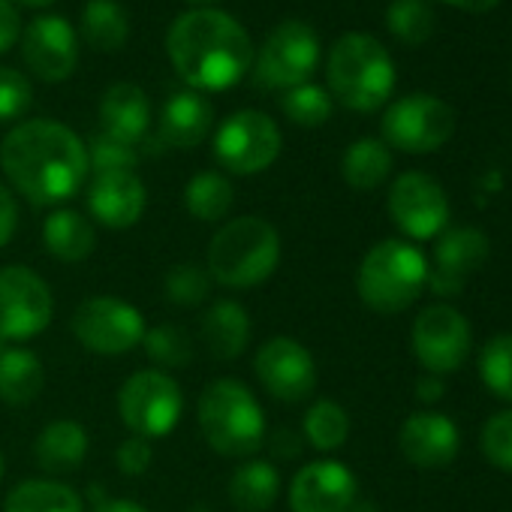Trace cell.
<instances>
[{"label": "cell", "mask_w": 512, "mask_h": 512, "mask_svg": "<svg viewBox=\"0 0 512 512\" xmlns=\"http://www.w3.org/2000/svg\"><path fill=\"white\" fill-rule=\"evenodd\" d=\"M0 169L34 205H61L79 193L88 175L85 142L61 121H25L0 142Z\"/></svg>", "instance_id": "1"}, {"label": "cell", "mask_w": 512, "mask_h": 512, "mask_svg": "<svg viewBox=\"0 0 512 512\" xmlns=\"http://www.w3.org/2000/svg\"><path fill=\"white\" fill-rule=\"evenodd\" d=\"M175 73L199 91H226L253 67L247 31L220 10H190L175 19L166 37Z\"/></svg>", "instance_id": "2"}, {"label": "cell", "mask_w": 512, "mask_h": 512, "mask_svg": "<svg viewBox=\"0 0 512 512\" xmlns=\"http://www.w3.org/2000/svg\"><path fill=\"white\" fill-rule=\"evenodd\" d=\"M278 263L281 235L269 220L256 214L223 223L208 244V275L229 290L260 287L275 275Z\"/></svg>", "instance_id": "3"}, {"label": "cell", "mask_w": 512, "mask_h": 512, "mask_svg": "<svg viewBox=\"0 0 512 512\" xmlns=\"http://www.w3.org/2000/svg\"><path fill=\"white\" fill-rule=\"evenodd\" d=\"M199 428L208 446L226 458H247L266 443V416L253 392L232 377L211 380L199 395Z\"/></svg>", "instance_id": "4"}, {"label": "cell", "mask_w": 512, "mask_h": 512, "mask_svg": "<svg viewBox=\"0 0 512 512\" xmlns=\"http://www.w3.org/2000/svg\"><path fill=\"white\" fill-rule=\"evenodd\" d=\"M329 88L353 112L380 109L395 88V64L371 34H344L329 52Z\"/></svg>", "instance_id": "5"}, {"label": "cell", "mask_w": 512, "mask_h": 512, "mask_svg": "<svg viewBox=\"0 0 512 512\" xmlns=\"http://www.w3.org/2000/svg\"><path fill=\"white\" fill-rule=\"evenodd\" d=\"M428 284V263L416 244L401 238H386L374 244L356 275L359 299L377 314L407 311Z\"/></svg>", "instance_id": "6"}, {"label": "cell", "mask_w": 512, "mask_h": 512, "mask_svg": "<svg viewBox=\"0 0 512 512\" xmlns=\"http://www.w3.org/2000/svg\"><path fill=\"white\" fill-rule=\"evenodd\" d=\"M121 422L145 440H160L175 431L184 413L181 386L157 368L136 371L118 392Z\"/></svg>", "instance_id": "7"}, {"label": "cell", "mask_w": 512, "mask_h": 512, "mask_svg": "<svg viewBox=\"0 0 512 512\" xmlns=\"http://www.w3.org/2000/svg\"><path fill=\"white\" fill-rule=\"evenodd\" d=\"M320 64V37L305 22H281L253 61V79L263 91H290L305 85Z\"/></svg>", "instance_id": "8"}, {"label": "cell", "mask_w": 512, "mask_h": 512, "mask_svg": "<svg viewBox=\"0 0 512 512\" xmlns=\"http://www.w3.org/2000/svg\"><path fill=\"white\" fill-rule=\"evenodd\" d=\"M281 130L278 124L256 109H241L229 115L214 133V157L226 172L256 175L269 169L281 154Z\"/></svg>", "instance_id": "9"}, {"label": "cell", "mask_w": 512, "mask_h": 512, "mask_svg": "<svg viewBox=\"0 0 512 512\" xmlns=\"http://www.w3.org/2000/svg\"><path fill=\"white\" fill-rule=\"evenodd\" d=\"M455 133V112L431 94H410L383 115V139L407 154H431Z\"/></svg>", "instance_id": "10"}, {"label": "cell", "mask_w": 512, "mask_h": 512, "mask_svg": "<svg viewBox=\"0 0 512 512\" xmlns=\"http://www.w3.org/2000/svg\"><path fill=\"white\" fill-rule=\"evenodd\" d=\"M73 335L76 341L100 356H121L142 344L145 320L142 314L115 296H94L85 299L73 314Z\"/></svg>", "instance_id": "11"}, {"label": "cell", "mask_w": 512, "mask_h": 512, "mask_svg": "<svg viewBox=\"0 0 512 512\" xmlns=\"http://www.w3.org/2000/svg\"><path fill=\"white\" fill-rule=\"evenodd\" d=\"M55 314L49 284L28 266L0 269V335L7 341H28L46 332Z\"/></svg>", "instance_id": "12"}, {"label": "cell", "mask_w": 512, "mask_h": 512, "mask_svg": "<svg viewBox=\"0 0 512 512\" xmlns=\"http://www.w3.org/2000/svg\"><path fill=\"white\" fill-rule=\"evenodd\" d=\"M413 353L428 374H452L470 356V326L452 305H428L413 323Z\"/></svg>", "instance_id": "13"}, {"label": "cell", "mask_w": 512, "mask_h": 512, "mask_svg": "<svg viewBox=\"0 0 512 512\" xmlns=\"http://www.w3.org/2000/svg\"><path fill=\"white\" fill-rule=\"evenodd\" d=\"M389 214L407 238L428 241L446 229L449 199L437 178L425 172H404L389 190Z\"/></svg>", "instance_id": "14"}, {"label": "cell", "mask_w": 512, "mask_h": 512, "mask_svg": "<svg viewBox=\"0 0 512 512\" xmlns=\"http://www.w3.org/2000/svg\"><path fill=\"white\" fill-rule=\"evenodd\" d=\"M253 368H256V377H260L263 389L272 398L287 401V404L305 401L317 386V362H314L311 350L287 335L266 341L260 347V353H256Z\"/></svg>", "instance_id": "15"}, {"label": "cell", "mask_w": 512, "mask_h": 512, "mask_svg": "<svg viewBox=\"0 0 512 512\" xmlns=\"http://www.w3.org/2000/svg\"><path fill=\"white\" fill-rule=\"evenodd\" d=\"M488 235L473 226L443 229L434 244V269H428V284L437 296H455L488 260Z\"/></svg>", "instance_id": "16"}, {"label": "cell", "mask_w": 512, "mask_h": 512, "mask_svg": "<svg viewBox=\"0 0 512 512\" xmlns=\"http://www.w3.org/2000/svg\"><path fill=\"white\" fill-rule=\"evenodd\" d=\"M22 58L43 82H64L79 64L76 31L61 16H37L22 37Z\"/></svg>", "instance_id": "17"}, {"label": "cell", "mask_w": 512, "mask_h": 512, "mask_svg": "<svg viewBox=\"0 0 512 512\" xmlns=\"http://www.w3.org/2000/svg\"><path fill=\"white\" fill-rule=\"evenodd\" d=\"M356 473L341 461H311L290 485L293 512H347L356 503Z\"/></svg>", "instance_id": "18"}, {"label": "cell", "mask_w": 512, "mask_h": 512, "mask_svg": "<svg viewBox=\"0 0 512 512\" xmlns=\"http://www.w3.org/2000/svg\"><path fill=\"white\" fill-rule=\"evenodd\" d=\"M398 446L413 467L440 470L455 461L461 437H458V425L449 416L425 410L404 419L398 431Z\"/></svg>", "instance_id": "19"}, {"label": "cell", "mask_w": 512, "mask_h": 512, "mask_svg": "<svg viewBox=\"0 0 512 512\" xmlns=\"http://www.w3.org/2000/svg\"><path fill=\"white\" fill-rule=\"evenodd\" d=\"M148 193L136 172H97L88 187V208L106 229H130L145 214Z\"/></svg>", "instance_id": "20"}, {"label": "cell", "mask_w": 512, "mask_h": 512, "mask_svg": "<svg viewBox=\"0 0 512 512\" xmlns=\"http://www.w3.org/2000/svg\"><path fill=\"white\" fill-rule=\"evenodd\" d=\"M100 121H103V133H109L121 142L139 145L151 124V103L139 85L118 82L103 94Z\"/></svg>", "instance_id": "21"}, {"label": "cell", "mask_w": 512, "mask_h": 512, "mask_svg": "<svg viewBox=\"0 0 512 512\" xmlns=\"http://www.w3.org/2000/svg\"><path fill=\"white\" fill-rule=\"evenodd\" d=\"M214 124L211 103L196 91H178L166 100L160 115V139L172 148L199 145Z\"/></svg>", "instance_id": "22"}, {"label": "cell", "mask_w": 512, "mask_h": 512, "mask_svg": "<svg viewBox=\"0 0 512 512\" xmlns=\"http://www.w3.org/2000/svg\"><path fill=\"white\" fill-rule=\"evenodd\" d=\"M199 335L214 359L232 362L244 353V347L250 341V317L238 302L220 299L205 311V317L199 323Z\"/></svg>", "instance_id": "23"}, {"label": "cell", "mask_w": 512, "mask_h": 512, "mask_svg": "<svg viewBox=\"0 0 512 512\" xmlns=\"http://www.w3.org/2000/svg\"><path fill=\"white\" fill-rule=\"evenodd\" d=\"M85 455H88V431L73 419L49 422L34 443V458L46 473H73L82 467Z\"/></svg>", "instance_id": "24"}, {"label": "cell", "mask_w": 512, "mask_h": 512, "mask_svg": "<svg viewBox=\"0 0 512 512\" xmlns=\"http://www.w3.org/2000/svg\"><path fill=\"white\" fill-rule=\"evenodd\" d=\"M43 244L61 263H82L94 253L97 232L85 214L73 208H58L43 223Z\"/></svg>", "instance_id": "25"}, {"label": "cell", "mask_w": 512, "mask_h": 512, "mask_svg": "<svg viewBox=\"0 0 512 512\" xmlns=\"http://www.w3.org/2000/svg\"><path fill=\"white\" fill-rule=\"evenodd\" d=\"M281 494V473L269 461H244L229 479V500L238 512H269Z\"/></svg>", "instance_id": "26"}, {"label": "cell", "mask_w": 512, "mask_h": 512, "mask_svg": "<svg viewBox=\"0 0 512 512\" xmlns=\"http://www.w3.org/2000/svg\"><path fill=\"white\" fill-rule=\"evenodd\" d=\"M46 371L34 350L10 347L0 356V401L10 407H25L43 392Z\"/></svg>", "instance_id": "27"}, {"label": "cell", "mask_w": 512, "mask_h": 512, "mask_svg": "<svg viewBox=\"0 0 512 512\" xmlns=\"http://www.w3.org/2000/svg\"><path fill=\"white\" fill-rule=\"evenodd\" d=\"M4 512H85V503L64 482L25 479L7 494Z\"/></svg>", "instance_id": "28"}, {"label": "cell", "mask_w": 512, "mask_h": 512, "mask_svg": "<svg viewBox=\"0 0 512 512\" xmlns=\"http://www.w3.org/2000/svg\"><path fill=\"white\" fill-rule=\"evenodd\" d=\"M341 172L350 187L374 190L392 172V151L380 139H359L347 148V154L341 160Z\"/></svg>", "instance_id": "29"}, {"label": "cell", "mask_w": 512, "mask_h": 512, "mask_svg": "<svg viewBox=\"0 0 512 512\" xmlns=\"http://www.w3.org/2000/svg\"><path fill=\"white\" fill-rule=\"evenodd\" d=\"M235 202V193H232V184L226 175L220 172H199L187 181L184 187V205L187 211L202 220V223H217L229 214Z\"/></svg>", "instance_id": "30"}, {"label": "cell", "mask_w": 512, "mask_h": 512, "mask_svg": "<svg viewBox=\"0 0 512 512\" xmlns=\"http://www.w3.org/2000/svg\"><path fill=\"white\" fill-rule=\"evenodd\" d=\"M82 31L94 49L118 52L127 43L130 22H127V13L115 4V0H88V7L82 13Z\"/></svg>", "instance_id": "31"}, {"label": "cell", "mask_w": 512, "mask_h": 512, "mask_svg": "<svg viewBox=\"0 0 512 512\" xmlns=\"http://www.w3.org/2000/svg\"><path fill=\"white\" fill-rule=\"evenodd\" d=\"M305 437L314 449L320 452H335L347 443L350 437V416L341 404L323 398L317 404H311V410L305 413Z\"/></svg>", "instance_id": "32"}, {"label": "cell", "mask_w": 512, "mask_h": 512, "mask_svg": "<svg viewBox=\"0 0 512 512\" xmlns=\"http://www.w3.org/2000/svg\"><path fill=\"white\" fill-rule=\"evenodd\" d=\"M386 25L401 43L422 46L434 31V13L425 0H392L386 10Z\"/></svg>", "instance_id": "33"}, {"label": "cell", "mask_w": 512, "mask_h": 512, "mask_svg": "<svg viewBox=\"0 0 512 512\" xmlns=\"http://www.w3.org/2000/svg\"><path fill=\"white\" fill-rule=\"evenodd\" d=\"M479 377L491 395L512 401V335H494L479 353Z\"/></svg>", "instance_id": "34"}, {"label": "cell", "mask_w": 512, "mask_h": 512, "mask_svg": "<svg viewBox=\"0 0 512 512\" xmlns=\"http://www.w3.org/2000/svg\"><path fill=\"white\" fill-rule=\"evenodd\" d=\"M281 106H284L287 118L299 127H323L332 118V94L314 82L284 91Z\"/></svg>", "instance_id": "35"}, {"label": "cell", "mask_w": 512, "mask_h": 512, "mask_svg": "<svg viewBox=\"0 0 512 512\" xmlns=\"http://www.w3.org/2000/svg\"><path fill=\"white\" fill-rule=\"evenodd\" d=\"M145 353L160 365V368H187L193 359V341L181 326L163 323L154 329H145L142 338Z\"/></svg>", "instance_id": "36"}, {"label": "cell", "mask_w": 512, "mask_h": 512, "mask_svg": "<svg viewBox=\"0 0 512 512\" xmlns=\"http://www.w3.org/2000/svg\"><path fill=\"white\" fill-rule=\"evenodd\" d=\"M163 293L172 305L196 308L211 296V275H208V269H202L196 263H181L166 272Z\"/></svg>", "instance_id": "37"}, {"label": "cell", "mask_w": 512, "mask_h": 512, "mask_svg": "<svg viewBox=\"0 0 512 512\" xmlns=\"http://www.w3.org/2000/svg\"><path fill=\"white\" fill-rule=\"evenodd\" d=\"M88 148V166L97 172H136L139 151L130 142H121L109 133H97Z\"/></svg>", "instance_id": "38"}, {"label": "cell", "mask_w": 512, "mask_h": 512, "mask_svg": "<svg viewBox=\"0 0 512 512\" xmlns=\"http://www.w3.org/2000/svg\"><path fill=\"white\" fill-rule=\"evenodd\" d=\"M482 452L494 467L512 473V410L494 413L485 422V428H482Z\"/></svg>", "instance_id": "39"}, {"label": "cell", "mask_w": 512, "mask_h": 512, "mask_svg": "<svg viewBox=\"0 0 512 512\" xmlns=\"http://www.w3.org/2000/svg\"><path fill=\"white\" fill-rule=\"evenodd\" d=\"M34 103L31 82L10 67H0V124L22 118Z\"/></svg>", "instance_id": "40"}, {"label": "cell", "mask_w": 512, "mask_h": 512, "mask_svg": "<svg viewBox=\"0 0 512 512\" xmlns=\"http://www.w3.org/2000/svg\"><path fill=\"white\" fill-rule=\"evenodd\" d=\"M151 458H154V449H151V440L145 437H127L118 452H115V461H118V470L127 473V476H142L148 467H151Z\"/></svg>", "instance_id": "41"}, {"label": "cell", "mask_w": 512, "mask_h": 512, "mask_svg": "<svg viewBox=\"0 0 512 512\" xmlns=\"http://www.w3.org/2000/svg\"><path fill=\"white\" fill-rule=\"evenodd\" d=\"M16 226H19V205H16V196L13 190L0 181V247H7L16 235Z\"/></svg>", "instance_id": "42"}, {"label": "cell", "mask_w": 512, "mask_h": 512, "mask_svg": "<svg viewBox=\"0 0 512 512\" xmlns=\"http://www.w3.org/2000/svg\"><path fill=\"white\" fill-rule=\"evenodd\" d=\"M22 37V19L19 10L10 4V0H0V55L16 46V40Z\"/></svg>", "instance_id": "43"}, {"label": "cell", "mask_w": 512, "mask_h": 512, "mask_svg": "<svg viewBox=\"0 0 512 512\" xmlns=\"http://www.w3.org/2000/svg\"><path fill=\"white\" fill-rule=\"evenodd\" d=\"M416 398H419V401H425V404H431V401L443 398V380H440L437 374H425V377H419V383H416Z\"/></svg>", "instance_id": "44"}, {"label": "cell", "mask_w": 512, "mask_h": 512, "mask_svg": "<svg viewBox=\"0 0 512 512\" xmlns=\"http://www.w3.org/2000/svg\"><path fill=\"white\" fill-rule=\"evenodd\" d=\"M94 512H148L142 503L136 500H124V497H103L100 503H94Z\"/></svg>", "instance_id": "45"}, {"label": "cell", "mask_w": 512, "mask_h": 512, "mask_svg": "<svg viewBox=\"0 0 512 512\" xmlns=\"http://www.w3.org/2000/svg\"><path fill=\"white\" fill-rule=\"evenodd\" d=\"M446 4H452L458 10H467V13H488L491 7L500 4V0H446Z\"/></svg>", "instance_id": "46"}, {"label": "cell", "mask_w": 512, "mask_h": 512, "mask_svg": "<svg viewBox=\"0 0 512 512\" xmlns=\"http://www.w3.org/2000/svg\"><path fill=\"white\" fill-rule=\"evenodd\" d=\"M16 4H22V7H34V10H43V7H52L55 0H16Z\"/></svg>", "instance_id": "47"}, {"label": "cell", "mask_w": 512, "mask_h": 512, "mask_svg": "<svg viewBox=\"0 0 512 512\" xmlns=\"http://www.w3.org/2000/svg\"><path fill=\"white\" fill-rule=\"evenodd\" d=\"M347 512H377V506H374L371 500H362V503H353Z\"/></svg>", "instance_id": "48"}, {"label": "cell", "mask_w": 512, "mask_h": 512, "mask_svg": "<svg viewBox=\"0 0 512 512\" xmlns=\"http://www.w3.org/2000/svg\"><path fill=\"white\" fill-rule=\"evenodd\" d=\"M7 350H10V347H7V338H4V335H0V356H4Z\"/></svg>", "instance_id": "49"}, {"label": "cell", "mask_w": 512, "mask_h": 512, "mask_svg": "<svg viewBox=\"0 0 512 512\" xmlns=\"http://www.w3.org/2000/svg\"><path fill=\"white\" fill-rule=\"evenodd\" d=\"M190 512H211V509H208V506H193Z\"/></svg>", "instance_id": "50"}, {"label": "cell", "mask_w": 512, "mask_h": 512, "mask_svg": "<svg viewBox=\"0 0 512 512\" xmlns=\"http://www.w3.org/2000/svg\"><path fill=\"white\" fill-rule=\"evenodd\" d=\"M0 479H4V455H0Z\"/></svg>", "instance_id": "51"}, {"label": "cell", "mask_w": 512, "mask_h": 512, "mask_svg": "<svg viewBox=\"0 0 512 512\" xmlns=\"http://www.w3.org/2000/svg\"><path fill=\"white\" fill-rule=\"evenodd\" d=\"M193 4H208V0H193Z\"/></svg>", "instance_id": "52"}]
</instances>
